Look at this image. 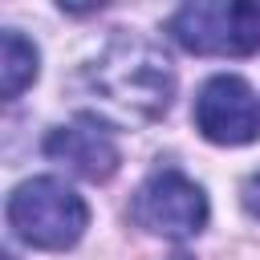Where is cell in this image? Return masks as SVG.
<instances>
[{
  "mask_svg": "<svg viewBox=\"0 0 260 260\" xmlns=\"http://www.w3.org/2000/svg\"><path fill=\"white\" fill-rule=\"evenodd\" d=\"M85 93L93 98L102 122L150 126L171 110L175 65L158 41L118 28L85 65Z\"/></svg>",
  "mask_w": 260,
  "mask_h": 260,
  "instance_id": "6da1fadb",
  "label": "cell"
},
{
  "mask_svg": "<svg viewBox=\"0 0 260 260\" xmlns=\"http://www.w3.org/2000/svg\"><path fill=\"white\" fill-rule=\"evenodd\" d=\"M4 219H8L12 236L24 240L28 248L65 252L85 236L89 207L65 179L37 175V179H24L12 187L8 203H4Z\"/></svg>",
  "mask_w": 260,
  "mask_h": 260,
  "instance_id": "7a4b0ae2",
  "label": "cell"
},
{
  "mask_svg": "<svg viewBox=\"0 0 260 260\" xmlns=\"http://www.w3.org/2000/svg\"><path fill=\"white\" fill-rule=\"evenodd\" d=\"M167 32L199 57L260 53V0H191L171 12Z\"/></svg>",
  "mask_w": 260,
  "mask_h": 260,
  "instance_id": "3957f363",
  "label": "cell"
},
{
  "mask_svg": "<svg viewBox=\"0 0 260 260\" xmlns=\"http://www.w3.org/2000/svg\"><path fill=\"white\" fill-rule=\"evenodd\" d=\"M207 195L195 179H187L179 167H158L150 171L134 199H130V219L162 240H191L207 228Z\"/></svg>",
  "mask_w": 260,
  "mask_h": 260,
  "instance_id": "277c9868",
  "label": "cell"
},
{
  "mask_svg": "<svg viewBox=\"0 0 260 260\" xmlns=\"http://www.w3.org/2000/svg\"><path fill=\"white\" fill-rule=\"evenodd\" d=\"M195 130L215 146H248L260 138V98L236 73H215L199 85L191 106Z\"/></svg>",
  "mask_w": 260,
  "mask_h": 260,
  "instance_id": "5b68a950",
  "label": "cell"
},
{
  "mask_svg": "<svg viewBox=\"0 0 260 260\" xmlns=\"http://www.w3.org/2000/svg\"><path fill=\"white\" fill-rule=\"evenodd\" d=\"M45 158L61 162L65 171H73L89 183H106L118 171L122 150L98 114H77L45 134Z\"/></svg>",
  "mask_w": 260,
  "mask_h": 260,
  "instance_id": "8992f818",
  "label": "cell"
},
{
  "mask_svg": "<svg viewBox=\"0 0 260 260\" xmlns=\"http://www.w3.org/2000/svg\"><path fill=\"white\" fill-rule=\"evenodd\" d=\"M37 73H41L37 45L24 32L4 28V37H0V93H4V102H16L37 81Z\"/></svg>",
  "mask_w": 260,
  "mask_h": 260,
  "instance_id": "52a82bcc",
  "label": "cell"
},
{
  "mask_svg": "<svg viewBox=\"0 0 260 260\" xmlns=\"http://www.w3.org/2000/svg\"><path fill=\"white\" fill-rule=\"evenodd\" d=\"M240 199H244V211L260 219V171L244 179V187H240Z\"/></svg>",
  "mask_w": 260,
  "mask_h": 260,
  "instance_id": "ba28073f",
  "label": "cell"
},
{
  "mask_svg": "<svg viewBox=\"0 0 260 260\" xmlns=\"http://www.w3.org/2000/svg\"><path fill=\"white\" fill-rule=\"evenodd\" d=\"M175 260H187V256H175Z\"/></svg>",
  "mask_w": 260,
  "mask_h": 260,
  "instance_id": "9c48e42d",
  "label": "cell"
}]
</instances>
